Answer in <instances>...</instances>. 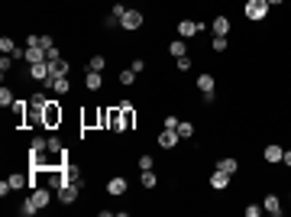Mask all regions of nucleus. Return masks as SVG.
<instances>
[{
    "label": "nucleus",
    "mask_w": 291,
    "mask_h": 217,
    "mask_svg": "<svg viewBox=\"0 0 291 217\" xmlns=\"http://www.w3.org/2000/svg\"><path fill=\"white\" fill-rule=\"evenodd\" d=\"M48 68H52V78H65V74L72 72V62H68V58H55V62H48Z\"/></svg>",
    "instance_id": "nucleus-17"
},
{
    "label": "nucleus",
    "mask_w": 291,
    "mask_h": 217,
    "mask_svg": "<svg viewBox=\"0 0 291 217\" xmlns=\"http://www.w3.org/2000/svg\"><path fill=\"white\" fill-rule=\"evenodd\" d=\"M104 65H107V56H97L94 52V56L88 58V72H104Z\"/></svg>",
    "instance_id": "nucleus-25"
},
{
    "label": "nucleus",
    "mask_w": 291,
    "mask_h": 217,
    "mask_svg": "<svg viewBox=\"0 0 291 217\" xmlns=\"http://www.w3.org/2000/svg\"><path fill=\"white\" fill-rule=\"evenodd\" d=\"M0 104H4V107H13V104H16V98H13V91H10V88H0Z\"/></svg>",
    "instance_id": "nucleus-30"
},
{
    "label": "nucleus",
    "mask_w": 291,
    "mask_h": 217,
    "mask_svg": "<svg viewBox=\"0 0 291 217\" xmlns=\"http://www.w3.org/2000/svg\"><path fill=\"white\" fill-rule=\"evenodd\" d=\"M268 4H272V6H282V4H285V0H268Z\"/></svg>",
    "instance_id": "nucleus-46"
},
{
    "label": "nucleus",
    "mask_w": 291,
    "mask_h": 217,
    "mask_svg": "<svg viewBox=\"0 0 291 217\" xmlns=\"http://www.w3.org/2000/svg\"><path fill=\"white\" fill-rule=\"evenodd\" d=\"M178 140H182L178 130H165V126H162V133H158V146H162V149H175Z\"/></svg>",
    "instance_id": "nucleus-15"
},
{
    "label": "nucleus",
    "mask_w": 291,
    "mask_h": 217,
    "mask_svg": "<svg viewBox=\"0 0 291 217\" xmlns=\"http://www.w3.org/2000/svg\"><path fill=\"white\" fill-rule=\"evenodd\" d=\"M130 68H133L136 74H142L146 72V58H133V65H130Z\"/></svg>",
    "instance_id": "nucleus-42"
},
{
    "label": "nucleus",
    "mask_w": 291,
    "mask_h": 217,
    "mask_svg": "<svg viewBox=\"0 0 291 217\" xmlns=\"http://www.w3.org/2000/svg\"><path fill=\"white\" fill-rule=\"evenodd\" d=\"M6 182H10L13 192H20V188H30V175H10Z\"/></svg>",
    "instance_id": "nucleus-26"
},
{
    "label": "nucleus",
    "mask_w": 291,
    "mask_h": 217,
    "mask_svg": "<svg viewBox=\"0 0 291 217\" xmlns=\"http://www.w3.org/2000/svg\"><path fill=\"white\" fill-rule=\"evenodd\" d=\"M26 62H30V65L46 62V49H42V46H30V49H26Z\"/></svg>",
    "instance_id": "nucleus-20"
},
{
    "label": "nucleus",
    "mask_w": 291,
    "mask_h": 217,
    "mask_svg": "<svg viewBox=\"0 0 291 217\" xmlns=\"http://www.w3.org/2000/svg\"><path fill=\"white\" fill-rule=\"evenodd\" d=\"M30 104H32V107H39V110H42V107L48 104V98H46L42 91H36V94H32V98H30Z\"/></svg>",
    "instance_id": "nucleus-33"
},
{
    "label": "nucleus",
    "mask_w": 291,
    "mask_h": 217,
    "mask_svg": "<svg viewBox=\"0 0 291 217\" xmlns=\"http://www.w3.org/2000/svg\"><path fill=\"white\" fill-rule=\"evenodd\" d=\"M104 130L123 133V114H120V104H114V107H107V110H104Z\"/></svg>",
    "instance_id": "nucleus-3"
},
{
    "label": "nucleus",
    "mask_w": 291,
    "mask_h": 217,
    "mask_svg": "<svg viewBox=\"0 0 291 217\" xmlns=\"http://www.w3.org/2000/svg\"><path fill=\"white\" fill-rule=\"evenodd\" d=\"M10 68H13V56H4V58H0V72L6 74V72H10Z\"/></svg>",
    "instance_id": "nucleus-40"
},
{
    "label": "nucleus",
    "mask_w": 291,
    "mask_h": 217,
    "mask_svg": "<svg viewBox=\"0 0 291 217\" xmlns=\"http://www.w3.org/2000/svg\"><path fill=\"white\" fill-rule=\"evenodd\" d=\"M140 182H142V188H156V185H158V175H156V172H152V168H146V172H142V178H140Z\"/></svg>",
    "instance_id": "nucleus-28"
},
{
    "label": "nucleus",
    "mask_w": 291,
    "mask_h": 217,
    "mask_svg": "<svg viewBox=\"0 0 291 217\" xmlns=\"http://www.w3.org/2000/svg\"><path fill=\"white\" fill-rule=\"evenodd\" d=\"M130 6H123V4H114L110 6V16H116V20H123V13H126Z\"/></svg>",
    "instance_id": "nucleus-36"
},
{
    "label": "nucleus",
    "mask_w": 291,
    "mask_h": 217,
    "mask_svg": "<svg viewBox=\"0 0 291 217\" xmlns=\"http://www.w3.org/2000/svg\"><path fill=\"white\" fill-rule=\"evenodd\" d=\"M48 91H55V94H68V91H72V81H68V74H65V78H52V88H48Z\"/></svg>",
    "instance_id": "nucleus-22"
},
{
    "label": "nucleus",
    "mask_w": 291,
    "mask_h": 217,
    "mask_svg": "<svg viewBox=\"0 0 291 217\" xmlns=\"http://www.w3.org/2000/svg\"><path fill=\"white\" fill-rule=\"evenodd\" d=\"M36 211H39V208H36V204H32V201H30V198H26V201H23V204H20V214H23V217H32V214H36Z\"/></svg>",
    "instance_id": "nucleus-34"
},
{
    "label": "nucleus",
    "mask_w": 291,
    "mask_h": 217,
    "mask_svg": "<svg viewBox=\"0 0 291 217\" xmlns=\"http://www.w3.org/2000/svg\"><path fill=\"white\" fill-rule=\"evenodd\" d=\"M198 91L200 94H207V91H217V84H214V74H200V78H198Z\"/></svg>",
    "instance_id": "nucleus-23"
},
{
    "label": "nucleus",
    "mask_w": 291,
    "mask_h": 217,
    "mask_svg": "<svg viewBox=\"0 0 291 217\" xmlns=\"http://www.w3.org/2000/svg\"><path fill=\"white\" fill-rule=\"evenodd\" d=\"M168 52H172L175 58L188 56V42H184V39H175V42H168Z\"/></svg>",
    "instance_id": "nucleus-24"
},
{
    "label": "nucleus",
    "mask_w": 291,
    "mask_h": 217,
    "mask_svg": "<svg viewBox=\"0 0 291 217\" xmlns=\"http://www.w3.org/2000/svg\"><path fill=\"white\" fill-rule=\"evenodd\" d=\"M262 214V204H246V217H259Z\"/></svg>",
    "instance_id": "nucleus-43"
},
{
    "label": "nucleus",
    "mask_w": 291,
    "mask_h": 217,
    "mask_svg": "<svg viewBox=\"0 0 291 217\" xmlns=\"http://www.w3.org/2000/svg\"><path fill=\"white\" fill-rule=\"evenodd\" d=\"M30 78H32V81H39V84H46V81L52 78V68H48V62H36V65H30Z\"/></svg>",
    "instance_id": "nucleus-9"
},
{
    "label": "nucleus",
    "mask_w": 291,
    "mask_h": 217,
    "mask_svg": "<svg viewBox=\"0 0 291 217\" xmlns=\"http://www.w3.org/2000/svg\"><path fill=\"white\" fill-rule=\"evenodd\" d=\"M39 46L48 52V49H55V39H52V36H39Z\"/></svg>",
    "instance_id": "nucleus-41"
},
{
    "label": "nucleus",
    "mask_w": 291,
    "mask_h": 217,
    "mask_svg": "<svg viewBox=\"0 0 291 217\" xmlns=\"http://www.w3.org/2000/svg\"><path fill=\"white\" fill-rule=\"evenodd\" d=\"M120 114H123V133H130L136 126V107L130 100H120Z\"/></svg>",
    "instance_id": "nucleus-7"
},
{
    "label": "nucleus",
    "mask_w": 291,
    "mask_h": 217,
    "mask_svg": "<svg viewBox=\"0 0 291 217\" xmlns=\"http://www.w3.org/2000/svg\"><path fill=\"white\" fill-rule=\"evenodd\" d=\"M126 188H130V182L123 178V175H114V178L107 182V194H114V198H120V194H126Z\"/></svg>",
    "instance_id": "nucleus-11"
},
{
    "label": "nucleus",
    "mask_w": 291,
    "mask_h": 217,
    "mask_svg": "<svg viewBox=\"0 0 291 217\" xmlns=\"http://www.w3.org/2000/svg\"><path fill=\"white\" fill-rule=\"evenodd\" d=\"M230 178H233V175H226V172H220V168H214V172H210V188H214V192H224V188L230 185Z\"/></svg>",
    "instance_id": "nucleus-16"
},
{
    "label": "nucleus",
    "mask_w": 291,
    "mask_h": 217,
    "mask_svg": "<svg viewBox=\"0 0 291 217\" xmlns=\"http://www.w3.org/2000/svg\"><path fill=\"white\" fill-rule=\"evenodd\" d=\"M178 136H182V140L194 136V124H191V120H182V124H178Z\"/></svg>",
    "instance_id": "nucleus-27"
},
{
    "label": "nucleus",
    "mask_w": 291,
    "mask_h": 217,
    "mask_svg": "<svg viewBox=\"0 0 291 217\" xmlns=\"http://www.w3.org/2000/svg\"><path fill=\"white\" fill-rule=\"evenodd\" d=\"M142 23H146V16L140 10H126L123 13V20H120V30H126V32H140L142 30Z\"/></svg>",
    "instance_id": "nucleus-4"
},
{
    "label": "nucleus",
    "mask_w": 291,
    "mask_h": 217,
    "mask_svg": "<svg viewBox=\"0 0 291 217\" xmlns=\"http://www.w3.org/2000/svg\"><path fill=\"white\" fill-rule=\"evenodd\" d=\"M10 110H13V120H16V126H20V130H26V117H30V100H16Z\"/></svg>",
    "instance_id": "nucleus-8"
},
{
    "label": "nucleus",
    "mask_w": 291,
    "mask_h": 217,
    "mask_svg": "<svg viewBox=\"0 0 291 217\" xmlns=\"http://www.w3.org/2000/svg\"><path fill=\"white\" fill-rule=\"evenodd\" d=\"M62 149H65V146H62L58 136H48V152H62Z\"/></svg>",
    "instance_id": "nucleus-37"
},
{
    "label": "nucleus",
    "mask_w": 291,
    "mask_h": 217,
    "mask_svg": "<svg viewBox=\"0 0 291 217\" xmlns=\"http://www.w3.org/2000/svg\"><path fill=\"white\" fill-rule=\"evenodd\" d=\"M52 194H55V192H52V188H46V185H39V188H30V201L39 208V211H42V208H48Z\"/></svg>",
    "instance_id": "nucleus-5"
},
{
    "label": "nucleus",
    "mask_w": 291,
    "mask_h": 217,
    "mask_svg": "<svg viewBox=\"0 0 291 217\" xmlns=\"http://www.w3.org/2000/svg\"><path fill=\"white\" fill-rule=\"evenodd\" d=\"M210 30H214V36H226V32H230V20H226V16H217L210 23Z\"/></svg>",
    "instance_id": "nucleus-21"
},
{
    "label": "nucleus",
    "mask_w": 291,
    "mask_h": 217,
    "mask_svg": "<svg viewBox=\"0 0 291 217\" xmlns=\"http://www.w3.org/2000/svg\"><path fill=\"white\" fill-rule=\"evenodd\" d=\"M120 84H123V88H133V84H136V72H133V68H123V72H120Z\"/></svg>",
    "instance_id": "nucleus-29"
},
{
    "label": "nucleus",
    "mask_w": 291,
    "mask_h": 217,
    "mask_svg": "<svg viewBox=\"0 0 291 217\" xmlns=\"http://www.w3.org/2000/svg\"><path fill=\"white\" fill-rule=\"evenodd\" d=\"M62 168H65V178H68V182H74V185H84V168H81V166H74V162H65Z\"/></svg>",
    "instance_id": "nucleus-13"
},
{
    "label": "nucleus",
    "mask_w": 291,
    "mask_h": 217,
    "mask_svg": "<svg viewBox=\"0 0 291 217\" xmlns=\"http://www.w3.org/2000/svg\"><path fill=\"white\" fill-rule=\"evenodd\" d=\"M242 13H246L249 23H262V20H268V13H272V4H268V0H246Z\"/></svg>",
    "instance_id": "nucleus-2"
},
{
    "label": "nucleus",
    "mask_w": 291,
    "mask_h": 217,
    "mask_svg": "<svg viewBox=\"0 0 291 217\" xmlns=\"http://www.w3.org/2000/svg\"><path fill=\"white\" fill-rule=\"evenodd\" d=\"M140 168L146 172V168H156V159L152 156H140Z\"/></svg>",
    "instance_id": "nucleus-39"
},
{
    "label": "nucleus",
    "mask_w": 291,
    "mask_h": 217,
    "mask_svg": "<svg viewBox=\"0 0 291 217\" xmlns=\"http://www.w3.org/2000/svg\"><path fill=\"white\" fill-rule=\"evenodd\" d=\"M214 168H220V172H226V175H236L240 172V159H233V156H220Z\"/></svg>",
    "instance_id": "nucleus-14"
},
{
    "label": "nucleus",
    "mask_w": 291,
    "mask_h": 217,
    "mask_svg": "<svg viewBox=\"0 0 291 217\" xmlns=\"http://www.w3.org/2000/svg\"><path fill=\"white\" fill-rule=\"evenodd\" d=\"M282 162H285V166L291 168V149H285V156H282Z\"/></svg>",
    "instance_id": "nucleus-45"
},
{
    "label": "nucleus",
    "mask_w": 291,
    "mask_h": 217,
    "mask_svg": "<svg viewBox=\"0 0 291 217\" xmlns=\"http://www.w3.org/2000/svg\"><path fill=\"white\" fill-rule=\"evenodd\" d=\"M226 46H230V42H226V36H214L210 39V52H226Z\"/></svg>",
    "instance_id": "nucleus-31"
},
{
    "label": "nucleus",
    "mask_w": 291,
    "mask_h": 217,
    "mask_svg": "<svg viewBox=\"0 0 291 217\" xmlns=\"http://www.w3.org/2000/svg\"><path fill=\"white\" fill-rule=\"evenodd\" d=\"M175 65H178V72H188V68H191V56H182V58H175Z\"/></svg>",
    "instance_id": "nucleus-38"
},
{
    "label": "nucleus",
    "mask_w": 291,
    "mask_h": 217,
    "mask_svg": "<svg viewBox=\"0 0 291 217\" xmlns=\"http://www.w3.org/2000/svg\"><path fill=\"white\" fill-rule=\"evenodd\" d=\"M178 124H182V120H178L175 114H168V117L162 120V126H165V130H178Z\"/></svg>",
    "instance_id": "nucleus-35"
},
{
    "label": "nucleus",
    "mask_w": 291,
    "mask_h": 217,
    "mask_svg": "<svg viewBox=\"0 0 291 217\" xmlns=\"http://www.w3.org/2000/svg\"><path fill=\"white\" fill-rule=\"evenodd\" d=\"M84 88H88V91H100V88H104V74L100 72H88L84 74Z\"/></svg>",
    "instance_id": "nucleus-19"
},
{
    "label": "nucleus",
    "mask_w": 291,
    "mask_h": 217,
    "mask_svg": "<svg viewBox=\"0 0 291 217\" xmlns=\"http://www.w3.org/2000/svg\"><path fill=\"white\" fill-rule=\"evenodd\" d=\"M55 194H58L62 204H74V201H78V194H81V185H74V182H65V185H62Z\"/></svg>",
    "instance_id": "nucleus-6"
},
{
    "label": "nucleus",
    "mask_w": 291,
    "mask_h": 217,
    "mask_svg": "<svg viewBox=\"0 0 291 217\" xmlns=\"http://www.w3.org/2000/svg\"><path fill=\"white\" fill-rule=\"evenodd\" d=\"M262 208H266V214H272V217H282V198H278V194H266Z\"/></svg>",
    "instance_id": "nucleus-18"
},
{
    "label": "nucleus",
    "mask_w": 291,
    "mask_h": 217,
    "mask_svg": "<svg viewBox=\"0 0 291 217\" xmlns=\"http://www.w3.org/2000/svg\"><path fill=\"white\" fill-rule=\"evenodd\" d=\"M62 120H65V110H62L58 98H48V104L42 107V130H58Z\"/></svg>",
    "instance_id": "nucleus-1"
},
{
    "label": "nucleus",
    "mask_w": 291,
    "mask_h": 217,
    "mask_svg": "<svg viewBox=\"0 0 291 217\" xmlns=\"http://www.w3.org/2000/svg\"><path fill=\"white\" fill-rule=\"evenodd\" d=\"M204 98V104H217V91H207V94H200Z\"/></svg>",
    "instance_id": "nucleus-44"
},
{
    "label": "nucleus",
    "mask_w": 291,
    "mask_h": 217,
    "mask_svg": "<svg viewBox=\"0 0 291 217\" xmlns=\"http://www.w3.org/2000/svg\"><path fill=\"white\" fill-rule=\"evenodd\" d=\"M200 30H204V23H194V20H182V23H178V39H191V36H198Z\"/></svg>",
    "instance_id": "nucleus-10"
},
{
    "label": "nucleus",
    "mask_w": 291,
    "mask_h": 217,
    "mask_svg": "<svg viewBox=\"0 0 291 217\" xmlns=\"http://www.w3.org/2000/svg\"><path fill=\"white\" fill-rule=\"evenodd\" d=\"M0 52H4V56H13V52H16V42H13L10 36H4L0 39Z\"/></svg>",
    "instance_id": "nucleus-32"
},
{
    "label": "nucleus",
    "mask_w": 291,
    "mask_h": 217,
    "mask_svg": "<svg viewBox=\"0 0 291 217\" xmlns=\"http://www.w3.org/2000/svg\"><path fill=\"white\" fill-rule=\"evenodd\" d=\"M282 156H285V149H282L278 143H268L266 149H262V159H266V166H275V162H282Z\"/></svg>",
    "instance_id": "nucleus-12"
}]
</instances>
